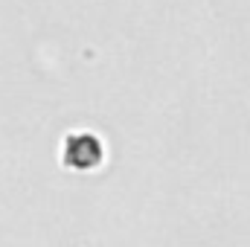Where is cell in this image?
<instances>
[{"mask_svg": "<svg viewBox=\"0 0 250 247\" xmlns=\"http://www.w3.org/2000/svg\"><path fill=\"white\" fill-rule=\"evenodd\" d=\"M108 160V143L93 128H70L59 143V163L67 172L90 175Z\"/></svg>", "mask_w": 250, "mask_h": 247, "instance_id": "cell-1", "label": "cell"}]
</instances>
